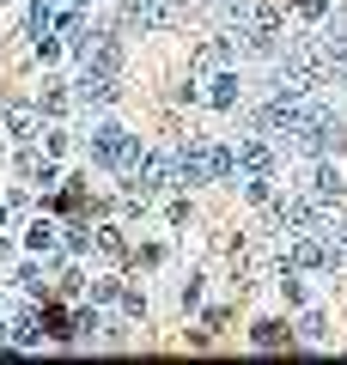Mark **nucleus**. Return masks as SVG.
I'll return each mask as SVG.
<instances>
[{
  "label": "nucleus",
  "mask_w": 347,
  "mask_h": 365,
  "mask_svg": "<svg viewBox=\"0 0 347 365\" xmlns=\"http://www.w3.org/2000/svg\"><path fill=\"white\" fill-rule=\"evenodd\" d=\"M226 13H231V31L244 37V49H256V55H274V49H281V13H274V6L226 0Z\"/></svg>",
  "instance_id": "obj_1"
},
{
  "label": "nucleus",
  "mask_w": 347,
  "mask_h": 365,
  "mask_svg": "<svg viewBox=\"0 0 347 365\" xmlns=\"http://www.w3.org/2000/svg\"><path fill=\"white\" fill-rule=\"evenodd\" d=\"M159 189H177V158H165V153H141V158L129 165V195L146 201V195H159Z\"/></svg>",
  "instance_id": "obj_2"
},
{
  "label": "nucleus",
  "mask_w": 347,
  "mask_h": 365,
  "mask_svg": "<svg viewBox=\"0 0 347 365\" xmlns=\"http://www.w3.org/2000/svg\"><path fill=\"white\" fill-rule=\"evenodd\" d=\"M134 158H141V146H134V134H129V128H116V122L91 128V165L122 170V165H134Z\"/></svg>",
  "instance_id": "obj_3"
},
{
  "label": "nucleus",
  "mask_w": 347,
  "mask_h": 365,
  "mask_svg": "<svg viewBox=\"0 0 347 365\" xmlns=\"http://www.w3.org/2000/svg\"><path fill=\"white\" fill-rule=\"evenodd\" d=\"M207 177H213V140L195 134L177 146V182H207Z\"/></svg>",
  "instance_id": "obj_4"
},
{
  "label": "nucleus",
  "mask_w": 347,
  "mask_h": 365,
  "mask_svg": "<svg viewBox=\"0 0 347 365\" xmlns=\"http://www.w3.org/2000/svg\"><path fill=\"white\" fill-rule=\"evenodd\" d=\"M177 13H183L177 0H129V6H122V19H129V25H141V31H165Z\"/></svg>",
  "instance_id": "obj_5"
},
{
  "label": "nucleus",
  "mask_w": 347,
  "mask_h": 365,
  "mask_svg": "<svg viewBox=\"0 0 347 365\" xmlns=\"http://www.w3.org/2000/svg\"><path fill=\"white\" fill-rule=\"evenodd\" d=\"M311 201H317V207H341L347 201V182H341V170H335L329 158H317V170H311Z\"/></svg>",
  "instance_id": "obj_6"
},
{
  "label": "nucleus",
  "mask_w": 347,
  "mask_h": 365,
  "mask_svg": "<svg viewBox=\"0 0 347 365\" xmlns=\"http://www.w3.org/2000/svg\"><path fill=\"white\" fill-rule=\"evenodd\" d=\"M274 220H281L286 237H293V232H317V201H286V195H274Z\"/></svg>",
  "instance_id": "obj_7"
},
{
  "label": "nucleus",
  "mask_w": 347,
  "mask_h": 365,
  "mask_svg": "<svg viewBox=\"0 0 347 365\" xmlns=\"http://www.w3.org/2000/svg\"><path fill=\"white\" fill-rule=\"evenodd\" d=\"M86 67H91V73H122V37L86 43Z\"/></svg>",
  "instance_id": "obj_8"
},
{
  "label": "nucleus",
  "mask_w": 347,
  "mask_h": 365,
  "mask_svg": "<svg viewBox=\"0 0 347 365\" xmlns=\"http://www.w3.org/2000/svg\"><path fill=\"white\" fill-rule=\"evenodd\" d=\"M79 98H86V104H116V98H122V86H116V73H91V67H86Z\"/></svg>",
  "instance_id": "obj_9"
},
{
  "label": "nucleus",
  "mask_w": 347,
  "mask_h": 365,
  "mask_svg": "<svg viewBox=\"0 0 347 365\" xmlns=\"http://www.w3.org/2000/svg\"><path fill=\"white\" fill-rule=\"evenodd\" d=\"M0 122H6L13 140H31V134H37V110H31V104H6V116H0Z\"/></svg>",
  "instance_id": "obj_10"
},
{
  "label": "nucleus",
  "mask_w": 347,
  "mask_h": 365,
  "mask_svg": "<svg viewBox=\"0 0 347 365\" xmlns=\"http://www.w3.org/2000/svg\"><path fill=\"white\" fill-rule=\"evenodd\" d=\"M268 165H274L268 140H238V170H250V177H256V170H268Z\"/></svg>",
  "instance_id": "obj_11"
},
{
  "label": "nucleus",
  "mask_w": 347,
  "mask_h": 365,
  "mask_svg": "<svg viewBox=\"0 0 347 365\" xmlns=\"http://www.w3.org/2000/svg\"><path fill=\"white\" fill-rule=\"evenodd\" d=\"M43 335H49V323H43V311H25V317L13 323V341H25V347H37Z\"/></svg>",
  "instance_id": "obj_12"
},
{
  "label": "nucleus",
  "mask_w": 347,
  "mask_h": 365,
  "mask_svg": "<svg viewBox=\"0 0 347 365\" xmlns=\"http://www.w3.org/2000/svg\"><path fill=\"white\" fill-rule=\"evenodd\" d=\"M207 104H219V110L238 104V73H213V86H207Z\"/></svg>",
  "instance_id": "obj_13"
},
{
  "label": "nucleus",
  "mask_w": 347,
  "mask_h": 365,
  "mask_svg": "<svg viewBox=\"0 0 347 365\" xmlns=\"http://www.w3.org/2000/svg\"><path fill=\"white\" fill-rule=\"evenodd\" d=\"M195 61H201V67H226V61H231V43H226V37L201 43V55H195Z\"/></svg>",
  "instance_id": "obj_14"
},
{
  "label": "nucleus",
  "mask_w": 347,
  "mask_h": 365,
  "mask_svg": "<svg viewBox=\"0 0 347 365\" xmlns=\"http://www.w3.org/2000/svg\"><path fill=\"white\" fill-rule=\"evenodd\" d=\"M250 341H256V347H286V323H256Z\"/></svg>",
  "instance_id": "obj_15"
},
{
  "label": "nucleus",
  "mask_w": 347,
  "mask_h": 365,
  "mask_svg": "<svg viewBox=\"0 0 347 365\" xmlns=\"http://www.w3.org/2000/svg\"><path fill=\"white\" fill-rule=\"evenodd\" d=\"M67 104H74V98H67V86H61V79H49V86H43V110H49V116H61Z\"/></svg>",
  "instance_id": "obj_16"
},
{
  "label": "nucleus",
  "mask_w": 347,
  "mask_h": 365,
  "mask_svg": "<svg viewBox=\"0 0 347 365\" xmlns=\"http://www.w3.org/2000/svg\"><path fill=\"white\" fill-rule=\"evenodd\" d=\"M49 31H55V13H49V0H37V6H31V37H49Z\"/></svg>",
  "instance_id": "obj_17"
},
{
  "label": "nucleus",
  "mask_w": 347,
  "mask_h": 365,
  "mask_svg": "<svg viewBox=\"0 0 347 365\" xmlns=\"http://www.w3.org/2000/svg\"><path fill=\"white\" fill-rule=\"evenodd\" d=\"M61 43H67V49H86V25H79V13L61 19Z\"/></svg>",
  "instance_id": "obj_18"
},
{
  "label": "nucleus",
  "mask_w": 347,
  "mask_h": 365,
  "mask_svg": "<svg viewBox=\"0 0 347 365\" xmlns=\"http://www.w3.org/2000/svg\"><path fill=\"white\" fill-rule=\"evenodd\" d=\"M25 244H31V250H49V244H55V225H49V220H37V225L25 232Z\"/></svg>",
  "instance_id": "obj_19"
},
{
  "label": "nucleus",
  "mask_w": 347,
  "mask_h": 365,
  "mask_svg": "<svg viewBox=\"0 0 347 365\" xmlns=\"http://www.w3.org/2000/svg\"><path fill=\"white\" fill-rule=\"evenodd\" d=\"M98 250L104 256H122V232H116V225H98Z\"/></svg>",
  "instance_id": "obj_20"
},
{
  "label": "nucleus",
  "mask_w": 347,
  "mask_h": 365,
  "mask_svg": "<svg viewBox=\"0 0 347 365\" xmlns=\"http://www.w3.org/2000/svg\"><path fill=\"white\" fill-rule=\"evenodd\" d=\"M122 311H129V317H146V292H141V287H122Z\"/></svg>",
  "instance_id": "obj_21"
},
{
  "label": "nucleus",
  "mask_w": 347,
  "mask_h": 365,
  "mask_svg": "<svg viewBox=\"0 0 347 365\" xmlns=\"http://www.w3.org/2000/svg\"><path fill=\"white\" fill-rule=\"evenodd\" d=\"M298 335H305V341H323V335H329V323H323V317H317V311H311V317H305V323H298Z\"/></svg>",
  "instance_id": "obj_22"
},
{
  "label": "nucleus",
  "mask_w": 347,
  "mask_h": 365,
  "mask_svg": "<svg viewBox=\"0 0 347 365\" xmlns=\"http://www.w3.org/2000/svg\"><path fill=\"white\" fill-rule=\"evenodd\" d=\"M43 153L61 158V153H67V134H61V128H49V134H43Z\"/></svg>",
  "instance_id": "obj_23"
},
{
  "label": "nucleus",
  "mask_w": 347,
  "mask_h": 365,
  "mask_svg": "<svg viewBox=\"0 0 347 365\" xmlns=\"http://www.w3.org/2000/svg\"><path fill=\"white\" fill-rule=\"evenodd\" d=\"M298 13H305V19H323V13H329V0H298Z\"/></svg>",
  "instance_id": "obj_24"
},
{
  "label": "nucleus",
  "mask_w": 347,
  "mask_h": 365,
  "mask_svg": "<svg viewBox=\"0 0 347 365\" xmlns=\"http://www.w3.org/2000/svg\"><path fill=\"white\" fill-rule=\"evenodd\" d=\"M6 256H13V250H6V237H0V262H6Z\"/></svg>",
  "instance_id": "obj_25"
},
{
  "label": "nucleus",
  "mask_w": 347,
  "mask_h": 365,
  "mask_svg": "<svg viewBox=\"0 0 347 365\" xmlns=\"http://www.w3.org/2000/svg\"><path fill=\"white\" fill-rule=\"evenodd\" d=\"M6 213H13V207H6V201H0V225H6Z\"/></svg>",
  "instance_id": "obj_26"
},
{
  "label": "nucleus",
  "mask_w": 347,
  "mask_h": 365,
  "mask_svg": "<svg viewBox=\"0 0 347 365\" xmlns=\"http://www.w3.org/2000/svg\"><path fill=\"white\" fill-rule=\"evenodd\" d=\"M177 6H189V0H177Z\"/></svg>",
  "instance_id": "obj_27"
},
{
  "label": "nucleus",
  "mask_w": 347,
  "mask_h": 365,
  "mask_svg": "<svg viewBox=\"0 0 347 365\" xmlns=\"http://www.w3.org/2000/svg\"><path fill=\"white\" fill-rule=\"evenodd\" d=\"M74 6H86V0H74Z\"/></svg>",
  "instance_id": "obj_28"
},
{
  "label": "nucleus",
  "mask_w": 347,
  "mask_h": 365,
  "mask_svg": "<svg viewBox=\"0 0 347 365\" xmlns=\"http://www.w3.org/2000/svg\"><path fill=\"white\" fill-rule=\"evenodd\" d=\"M219 6H226V0H219Z\"/></svg>",
  "instance_id": "obj_29"
}]
</instances>
